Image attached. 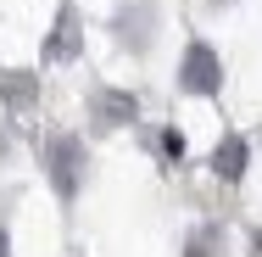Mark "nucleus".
<instances>
[{
    "instance_id": "1",
    "label": "nucleus",
    "mask_w": 262,
    "mask_h": 257,
    "mask_svg": "<svg viewBox=\"0 0 262 257\" xmlns=\"http://www.w3.org/2000/svg\"><path fill=\"white\" fill-rule=\"evenodd\" d=\"M179 90H190V95H217L223 90V62H217V51L212 45H190L184 51V62H179Z\"/></svg>"
},
{
    "instance_id": "2",
    "label": "nucleus",
    "mask_w": 262,
    "mask_h": 257,
    "mask_svg": "<svg viewBox=\"0 0 262 257\" xmlns=\"http://www.w3.org/2000/svg\"><path fill=\"white\" fill-rule=\"evenodd\" d=\"M45 162H51V179H56V190H61V202H73L78 173H84V146L73 134H56V140H45Z\"/></svg>"
},
{
    "instance_id": "3",
    "label": "nucleus",
    "mask_w": 262,
    "mask_h": 257,
    "mask_svg": "<svg viewBox=\"0 0 262 257\" xmlns=\"http://www.w3.org/2000/svg\"><path fill=\"white\" fill-rule=\"evenodd\" d=\"M212 168H217L223 179H240V173H246V140H240V134H229V140L217 146V156H212Z\"/></svg>"
},
{
    "instance_id": "4",
    "label": "nucleus",
    "mask_w": 262,
    "mask_h": 257,
    "mask_svg": "<svg viewBox=\"0 0 262 257\" xmlns=\"http://www.w3.org/2000/svg\"><path fill=\"white\" fill-rule=\"evenodd\" d=\"M0 257H11V235H6V224H0Z\"/></svg>"
},
{
    "instance_id": "5",
    "label": "nucleus",
    "mask_w": 262,
    "mask_h": 257,
    "mask_svg": "<svg viewBox=\"0 0 262 257\" xmlns=\"http://www.w3.org/2000/svg\"><path fill=\"white\" fill-rule=\"evenodd\" d=\"M257 252H262V235H257Z\"/></svg>"
}]
</instances>
